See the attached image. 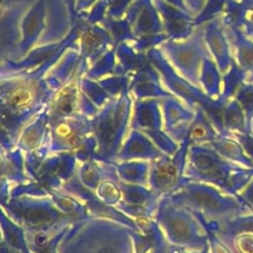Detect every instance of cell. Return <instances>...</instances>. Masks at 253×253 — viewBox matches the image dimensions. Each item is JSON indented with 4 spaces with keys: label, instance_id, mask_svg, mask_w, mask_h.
<instances>
[{
    "label": "cell",
    "instance_id": "cell-1",
    "mask_svg": "<svg viewBox=\"0 0 253 253\" xmlns=\"http://www.w3.org/2000/svg\"><path fill=\"white\" fill-rule=\"evenodd\" d=\"M198 40L194 38L182 42L169 40L161 44V49L183 75L191 80L195 79L196 68L199 62L200 48Z\"/></svg>",
    "mask_w": 253,
    "mask_h": 253
},
{
    "label": "cell",
    "instance_id": "cell-2",
    "mask_svg": "<svg viewBox=\"0 0 253 253\" xmlns=\"http://www.w3.org/2000/svg\"><path fill=\"white\" fill-rule=\"evenodd\" d=\"M45 19V5L44 0H37L36 3L29 8V12L23 18L22 21V40L18 49V57H22L33 46V44L39 42L41 33L44 29Z\"/></svg>",
    "mask_w": 253,
    "mask_h": 253
},
{
    "label": "cell",
    "instance_id": "cell-3",
    "mask_svg": "<svg viewBox=\"0 0 253 253\" xmlns=\"http://www.w3.org/2000/svg\"><path fill=\"white\" fill-rule=\"evenodd\" d=\"M132 27V33L141 39L156 36L161 33V24L150 0H138L130 8L126 20Z\"/></svg>",
    "mask_w": 253,
    "mask_h": 253
},
{
    "label": "cell",
    "instance_id": "cell-4",
    "mask_svg": "<svg viewBox=\"0 0 253 253\" xmlns=\"http://www.w3.org/2000/svg\"><path fill=\"white\" fill-rule=\"evenodd\" d=\"M155 6L162 15L165 22V30L170 40H178L186 38L191 31L189 16L185 10L174 8L167 4L165 0H154Z\"/></svg>",
    "mask_w": 253,
    "mask_h": 253
},
{
    "label": "cell",
    "instance_id": "cell-5",
    "mask_svg": "<svg viewBox=\"0 0 253 253\" xmlns=\"http://www.w3.org/2000/svg\"><path fill=\"white\" fill-rule=\"evenodd\" d=\"M80 55L86 58L95 59L106 45L111 42V37L103 29L98 27H91L86 30H82Z\"/></svg>",
    "mask_w": 253,
    "mask_h": 253
},
{
    "label": "cell",
    "instance_id": "cell-6",
    "mask_svg": "<svg viewBox=\"0 0 253 253\" xmlns=\"http://www.w3.org/2000/svg\"><path fill=\"white\" fill-rule=\"evenodd\" d=\"M105 27L111 34L110 37L113 38L117 42L120 41H124L126 39H132L134 36L131 34L132 32L129 30V23L127 21L125 22H114V21H106Z\"/></svg>",
    "mask_w": 253,
    "mask_h": 253
},
{
    "label": "cell",
    "instance_id": "cell-7",
    "mask_svg": "<svg viewBox=\"0 0 253 253\" xmlns=\"http://www.w3.org/2000/svg\"><path fill=\"white\" fill-rule=\"evenodd\" d=\"M118 56L121 59L122 65L126 69V68H133V67H138L141 66L143 67L146 64V61L144 59V56H138L135 55L132 50L125 45L122 44L118 48Z\"/></svg>",
    "mask_w": 253,
    "mask_h": 253
},
{
    "label": "cell",
    "instance_id": "cell-8",
    "mask_svg": "<svg viewBox=\"0 0 253 253\" xmlns=\"http://www.w3.org/2000/svg\"><path fill=\"white\" fill-rule=\"evenodd\" d=\"M113 66H114V52L108 51L94 64L93 68L90 70L89 75L93 77L102 75L108 72L110 69H112Z\"/></svg>",
    "mask_w": 253,
    "mask_h": 253
},
{
    "label": "cell",
    "instance_id": "cell-9",
    "mask_svg": "<svg viewBox=\"0 0 253 253\" xmlns=\"http://www.w3.org/2000/svg\"><path fill=\"white\" fill-rule=\"evenodd\" d=\"M110 4V17L112 18H118L122 15V13L126 10V7H127L128 3L131 0H108Z\"/></svg>",
    "mask_w": 253,
    "mask_h": 253
},
{
    "label": "cell",
    "instance_id": "cell-10",
    "mask_svg": "<svg viewBox=\"0 0 253 253\" xmlns=\"http://www.w3.org/2000/svg\"><path fill=\"white\" fill-rule=\"evenodd\" d=\"M76 6L75 9L76 10H82V9H86L87 7H89L95 0H76Z\"/></svg>",
    "mask_w": 253,
    "mask_h": 253
},
{
    "label": "cell",
    "instance_id": "cell-11",
    "mask_svg": "<svg viewBox=\"0 0 253 253\" xmlns=\"http://www.w3.org/2000/svg\"><path fill=\"white\" fill-rule=\"evenodd\" d=\"M67 6H68V9H69V13L71 15V20L73 21L74 18H75V13H74V6H73V3H74V0H65Z\"/></svg>",
    "mask_w": 253,
    "mask_h": 253
},
{
    "label": "cell",
    "instance_id": "cell-12",
    "mask_svg": "<svg viewBox=\"0 0 253 253\" xmlns=\"http://www.w3.org/2000/svg\"><path fill=\"white\" fill-rule=\"evenodd\" d=\"M165 1H168L170 3H172L173 5H175L177 8H180L182 10H185L186 11V7L184 6L182 0H165Z\"/></svg>",
    "mask_w": 253,
    "mask_h": 253
}]
</instances>
